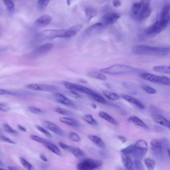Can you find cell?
I'll use <instances>...</instances> for the list:
<instances>
[{
	"mask_svg": "<svg viewBox=\"0 0 170 170\" xmlns=\"http://www.w3.org/2000/svg\"><path fill=\"white\" fill-rule=\"evenodd\" d=\"M134 54L142 55H149L161 56L169 54V47H159L139 45L134 47L132 49Z\"/></svg>",
	"mask_w": 170,
	"mask_h": 170,
	"instance_id": "obj_1",
	"label": "cell"
},
{
	"mask_svg": "<svg viewBox=\"0 0 170 170\" xmlns=\"http://www.w3.org/2000/svg\"><path fill=\"white\" fill-rule=\"evenodd\" d=\"M136 71V68L133 67L120 64L114 65L100 70L101 72L113 75L133 73Z\"/></svg>",
	"mask_w": 170,
	"mask_h": 170,
	"instance_id": "obj_2",
	"label": "cell"
},
{
	"mask_svg": "<svg viewBox=\"0 0 170 170\" xmlns=\"http://www.w3.org/2000/svg\"><path fill=\"white\" fill-rule=\"evenodd\" d=\"M102 164L103 161L100 160L86 158L78 164L77 169L80 170H92L100 167Z\"/></svg>",
	"mask_w": 170,
	"mask_h": 170,
	"instance_id": "obj_3",
	"label": "cell"
},
{
	"mask_svg": "<svg viewBox=\"0 0 170 170\" xmlns=\"http://www.w3.org/2000/svg\"><path fill=\"white\" fill-rule=\"evenodd\" d=\"M39 36L40 39L43 40L51 39L57 38H67V30H46L41 32Z\"/></svg>",
	"mask_w": 170,
	"mask_h": 170,
	"instance_id": "obj_4",
	"label": "cell"
},
{
	"mask_svg": "<svg viewBox=\"0 0 170 170\" xmlns=\"http://www.w3.org/2000/svg\"><path fill=\"white\" fill-rule=\"evenodd\" d=\"M169 22L166 20L160 19L149 27L146 30V33L148 36H154L159 33L166 27Z\"/></svg>",
	"mask_w": 170,
	"mask_h": 170,
	"instance_id": "obj_5",
	"label": "cell"
},
{
	"mask_svg": "<svg viewBox=\"0 0 170 170\" xmlns=\"http://www.w3.org/2000/svg\"><path fill=\"white\" fill-rule=\"evenodd\" d=\"M141 76L143 79L152 82L164 85H170L169 78L166 76H159L149 73H142Z\"/></svg>",
	"mask_w": 170,
	"mask_h": 170,
	"instance_id": "obj_6",
	"label": "cell"
},
{
	"mask_svg": "<svg viewBox=\"0 0 170 170\" xmlns=\"http://www.w3.org/2000/svg\"><path fill=\"white\" fill-rule=\"evenodd\" d=\"M64 85L68 89L84 93L91 96L97 93L87 87L69 82H65L64 83Z\"/></svg>",
	"mask_w": 170,
	"mask_h": 170,
	"instance_id": "obj_7",
	"label": "cell"
},
{
	"mask_svg": "<svg viewBox=\"0 0 170 170\" xmlns=\"http://www.w3.org/2000/svg\"><path fill=\"white\" fill-rule=\"evenodd\" d=\"M26 87L29 89L46 91H53L57 90L58 87L56 86L44 84H31L26 86Z\"/></svg>",
	"mask_w": 170,
	"mask_h": 170,
	"instance_id": "obj_8",
	"label": "cell"
},
{
	"mask_svg": "<svg viewBox=\"0 0 170 170\" xmlns=\"http://www.w3.org/2000/svg\"><path fill=\"white\" fill-rule=\"evenodd\" d=\"M54 45L51 43L45 44L40 46L35 49L32 53V55L34 57H37L47 54L51 50Z\"/></svg>",
	"mask_w": 170,
	"mask_h": 170,
	"instance_id": "obj_9",
	"label": "cell"
},
{
	"mask_svg": "<svg viewBox=\"0 0 170 170\" xmlns=\"http://www.w3.org/2000/svg\"><path fill=\"white\" fill-rule=\"evenodd\" d=\"M120 17V16L115 12H110L101 18L102 23L105 25L113 24Z\"/></svg>",
	"mask_w": 170,
	"mask_h": 170,
	"instance_id": "obj_10",
	"label": "cell"
},
{
	"mask_svg": "<svg viewBox=\"0 0 170 170\" xmlns=\"http://www.w3.org/2000/svg\"><path fill=\"white\" fill-rule=\"evenodd\" d=\"M43 125L45 127L57 135L60 136H64V131L55 124L49 121H45Z\"/></svg>",
	"mask_w": 170,
	"mask_h": 170,
	"instance_id": "obj_11",
	"label": "cell"
},
{
	"mask_svg": "<svg viewBox=\"0 0 170 170\" xmlns=\"http://www.w3.org/2000/svg\"><path fill=\"white\" fill-rule=\"evenodd\" d=\"M52 17L49 15H43L35 21V23L37 26L45 27L49 25L52 20Z\"/></svg>",
	"mask_w": 170,
	"mask_h": 170,
	"instance_id": "obj_12",
	"label": "cell"
},
{
	"mask_svg": "<svg viewBox=\"0 0 170 170\" xmlns=\"http://www.w3.org/2000/svg\"><path fill=\"white\" fill-rule=\"evenodd\" d=\"M55 98L58 102L63 104L65 105L73 106H75V104L72 101L65 97V96L61 94L60 93H57L55 95Z\"/></svg>",
	"mask_w": 170,
	"mask_h": 170,
	"instance_id": "obj_13",
	"label": "cell"
},
{
	"mask_svg": "<svg viewBox=\"0 0 170 170\" xmlns=\"http://www.w3.org/2000/svg\"><path fill=\"white\" fill-rule=\"evenodd\" d=\"M121 160L124 167L127 169L132 170L134 169L133 162L128 155L124 154L122 155Z\"/></svg>",
	"mask_w": 170,
	"mask_h": 170,
	"instance_id": "obj_14",
	"label": "cell"
},
{
	"mask_svg": "<svg viewBox=\"0 0 170 170\" xmlns=\"http://www.w3.org/2000/svg\"><path fill=\"white\" fill-rule=\"evenodd\" d=\"M152 11L149 6L143 7L141 9L137 18L141 21H144L150 16Z\"/></svg>",
	"mask_w": 170,
	"mask_h": 170,
	"instance_id": "obj_15",
	"label": "cell"
},
{
	"mask_svg": "<svg viewBox=\"0 0 170 170\" xmlns=\"http://www.w3.org/2000/svg\"><path fill=\"white\" fill-rule=\"evenodd\" d=\"M151 147L155 153L159 154L161 153L162 146L161 142L158 139H154L151 142Z\"/></svg>",
	"mask_w": 170,
	"mask_h": 170,
	"instance_id": "obj_16",
	"label": "cell"
},
{
	"mask_svg": "<svg viewBox=\"0 0 170 170\" xmlns=\"http://www.w3.org/2000/svg\"><path fill=\"white\" fill-rule=\"evenodd\" d=\"M78 159L83 160L86 158V154L82 149L75 147H71L70 151Z\"/></svg>",
	"mask_w": 170,
	"mask_h": 170,
	"instance_id": "obj_17",
	"label": "cell"
},
{
	"mask_svg": "<svg viewBox=\"0 0 170 170\" xmlns=\"http://www.w3.org/2000/svg\"><path fill=\"white\" fill-rule=\"evenodd\" d=\"M152 118L154 122L170 128L169 121L164 117L159 115H154L152 116Z\"/></svg>",
	"mask_w": 170,
	"mask_h": 170,
	"instance_id": "obj_18",
	"label": "cell"
},
{
	"mask_svg": "<svg viewBox=\"0 0 170 170\" xmlns=\"http://www.w3.org/2000/svg\"><path fill=\"white\" fill-rule=\"evenodd\" d=\"M121 97L128 102L134 104L139 108L144 109L145 108L144 105L140 101L131 96L127 95H121Z\"/></svg>",
	"mask_w": 170,
	"mask_h": 170,
	"instance_id": "obj_19",
	"label": "cell"
},
{
	"mask_svg": "<svg viewBox=\"0 0 170 170\" xmlns=\"http://www.w3.org/2000/svg\"><path fill=\"white\" fill-rule=\"evenodd\" d=\"M59 120L62 123L74 127L78 128L80 126V124L77 121L71 118L60 117L59 118Z\"/></svg>",
	"mask_w": 170,
	"mask_h": 170,
	"instance_id": "obj_20",
	"label": "cell"
},
{
	"mask_svg": "<svg viewBox=\"0 0 170 170\" xmlns=\"http://www.w3.org/2000/svg\"><path fill=\"white\" fill-rule=\"evenodd\" d=\"M128 121L129 122H132L136 125L142 127L146 130H148L149 129L148 126L136 116H131L128 119Z\"/></svg>",
	"mask_w": 170,
	"mask_h": 170,
	"instance_id": "obj_21",
	"label": "cell"
},
{
	"mask_svg": "<svg viewBox=\"0 0 170 170\" xmlns=\"http://www.w3.org/2000/svg\"><path fill=\"white\" fill-rule=\"evenodd\" d=\"M44 145L47 148L51 151L53 153L58 156H62V153L59 148L51 143V142H49L45 143L44 144Z\"/></svg>",
	"mask_w": 170,
	"mask_h": 170,
	"instance_id": "obj_22",
	"label": "cell"
},
{
	"mask_svg": "<svg viewBox=\"0 0 170 170\" xmlns=\"http://www.w3.org/2000/svg\"><path fill=\"white\" fill-rule=\"evenodd\" d=\"M88 137L100 148L104 149L105 148V144L102 139L94 135H89L88 136Z\"/></svg>",
	"mask_w": 170,
	"mask_h": 170,
	"instance_id": "obj_23",
	"label": "cell"
},
{
	"mask_svg": "<svg viewBox=\"0 0 170 170\" xmlns=\"http://www.w3.org/2000/svg\"><path fill=\"white\" fill-rule=\"evenodd\" d=\"M99 115L101 118L105 119V120L108 121V122L114 125H118L117 122L115 119L105 112L100 111L99 113Z\"/></svg>",
	"mask_w": 170,
	"mask_h": 170,
	"instance_id": "obj_24",
	"label": "cell"
},
{
	"mask_svg": "<svg viewBox=\"0 0 170 170\" xmlns=\"http://www.w3.org/2000/svg\"><path fill=\"white\" fill-rule=\"evenodd\" d=\"M85 12L88 21L95 17L97 15V11L92 7H87L85 9Z\"/></svg>",
	"mask_w": 170,
	"mask_h": 170,
	"instance_id": "obj_25",
	"label": "cell"
},
{
	"mask_svg": "<svg viewBox=\"0 0 170 170\" xmlns=\"http://www.w3.org/2000/svg\"><path fill=\"white\" fill-rule=\"evenodd\" d=\"M153 70L154 72L159 73H170V66H155L153 67Z\"/></svg>",
	"mask_w": 170,
	"mask_h": 170,
	"instance_id": "obj_26",
	"label": "cell"
},
{
	"mask_svg": "<svg viewBox=\"0 0 170 170\" xmlns=\"http://www.w3.org/2000/svg\"><path fill=\"white\" fill-rule=\"evenodd\" d=\"M3 1L9 13L11 14H13L15 11V6L12 0H3Z\"/></svg>",
	"mask_w": 170,
	"mask_h": 170,
	"instance_id": "obj_27",
	"label": "cell"
},
{
	"mask_svg": "<svg viewBox=\"0 0 170 170\" xmlns=\"http://www.w3.org/2000/svg\"><path fill=\"white\" fill-rule=\"evenodd\" d=\"M88 75L90 77L103 81H106L107 80V78L105 75L98 72H90L88 73Z\"/></svg>",
	"mask_w": 170,
	"mask_h": 170,
	"instance_id": "obj_28",
	"label": "cell"
},
{
	"mask_svg": "<svg viewBox=\"0 0 170 170\" xmlns=\"http://www.w3.org/2000/svg\"><path fill=\"white\" fill-rule=\"evenodd\" d=\"M144 161L147 168L149 170H153L156 166V162L154 160L151 158H147L144 159Z\"/></svg>",
	"mask_w": 170,
	"mask_h": 170,
	"instance_id": "obj_29",
	"label": "cell"
},
{
	"mask_svg": "<svg viewBox=\"0 0 170 170\" xmlns=\"http://www.w3.org/2000/svg\"><path fill=\"white\" fill-rule=\"evenodd\" d=\"M134 146L137 148L147 151L148 149V145L146 142L143 139H140L136 142Z\"/></svg>",
	"mask_w": 170,
	"mask_h": 170,
	"instance_id": "obj_30",
	"label": "cell"
},
{
	"mask_svg": "<svg viewBox=\"0 0 170 170\" xmlns=\"http://www.w3.org/2000/svg\"><path fill=\"white\" fill-rule=\"evenodd\" d=\"M141 10V7L139 3H135L133 4L132 8V12L134 16L137 17Z\"/></svg>",
	"mask_w": 170,
	"mask_h": 170,
	"instance_id": "obj_31",
	"label": "cell"
},
{
	"mask_svg": "<svg viewBox=\"0 0 170 170\" xmlns=\"http://www.w3.org/2000/svg\"><path fill=\"white\" fill-rule=\"evenodd\" d=\"M83 120L86 122L91 124V125L94 126H97L98 123L92 116L90 115H85L83 117Z\"/></svg>",
	"mask_w": 170,
	"mask_h": 170,
	"instance_id": "obj_32",
	"label": "cell"
},
{
	"mask_svg": "<svg viewBox=\"0 0 170 170\" xmlns=\"http://www.w3.org/2000/svg\"><path fill=\"white\" fill-rule=\"evenodd\" d=\"M103 92L104 95L111 100H116L120 98L119 96L116 93L107 91H104Z\"/></svg>",
	"mask_w": 170,
	"mask_h": 170,
	"instance_id": "obj_33",
	"label": "cell"
},
{
	"mask_svg": "<svg viewBox=\"0 0 170 170\" xmlns=\"http://www.w3.org/2000/svg\"><path fill=\"white\" fill-rule=\"evenodd\" d=\"M55 111L58 113L63 115L69 116H72L73 115V114L71 111L62 108L57 107L55 109Z\"/></svg>",
	"mask_w": 170,
	"mask_h": 170,
	"instance_id": "obj_34",
	"label": "cell"
},
{
	"mask_svg": "<svg viewBox=\"0 0 170 170\" xmlns=\"http://www.w3.org/2000/svg\"><path fill=\"white\" fill-rule=\"evenodd\" d=\"M30 138L33 140L43 144L49 142H50L47 139L40 137H39L34 135H31L30 136Z\"/></svg>",
	"mask_w": 170,
	"mask_h": 170,
	"instance_id": "obj_35",
	"label": "cell"
},
{
	"mask_svg": "<svg viewBox=\"0 0 170 170\" xmlns=\"http://www.w3.org/2000/svg\"><path fill=\"white\" fill-rule=\"evenodd\" d=\"M134 148V144H132L125 148L122 149L121 151L124 154L127 155L132 154L133 153Z\"/></svg>",
	"mask_w": 170,
	"mask_h": 170,
	"instance_id": "obj_36",
	"label": "cell"
},
{
	"mask_svg": "<svg viewBox=\"0 0 170 170\" xmlns=\"http://www.w3.org/2000/svg\"><path fill=\"white\" fill-rule=\"evenodd\" d=\"M19 159L22 166L25 169L28 170L32 169L33 166L32 165L29 163L26 160L22 158H20Z\"/></svg>",
	"mask_w": 170,
	"mask_h": 170,
	"instance_id": "obj_37",
	"label": "cell"
},
{
	"mask_svg": "<svg viewBox=\"0 0 170 170\" xmlns=\"http://www.w3.org/2000/svg\"><path fill=\"white\" fill-rule=\"evenodd\" d=\"M68 137L71 140L75 142H79L81 141V138L80 136L75 132L70 133Z\"/></svg>",
	"mask_w": 170,
	"mask_h": 170,
	"instance_id": "obj_38",
	"label": "cell"
},
{
	"mask_svg": "<svg viewBox=\"0 0 170 170\" xmlns=\"http://www.w3.org/2000/svg\"><path fill=\"white\" fill-rule=\"evenodd\" d=\"M142 87L144 91L149 94L154 95L157 93V91L155 89L148 85H144L142 86Z\"/></svg>",
	"mask_w": 170,
	"mask_h": 170,
	"instance_id": "obj_39",
	"label": "cell"
},
{
	"mask_svg": "<svg viewBox=\"0 0 170 170\" xmlns=\"http://www.w3.org/2000/svg\"><path fill=\"white\" fill-rule=\"evenodd\" d=\"M91 97L94 100L100 103L105 104L107 103V101L105 99L98 94L97 93H96L95 95L91 96Z\"/></svg>",
	"mask_w": 170,
	"mask_h": 170,
	"instance_id": "obj_40",
	"label": "cell"
},
{
	"mask_svg": "<svg viewBox=\"0 0 170 170\" xmlns=\"http://www.w3.org/2000/svg\"><path fill=\"white\" fill-rule=\"evenodd\" d=\"M4 129L5 131L7 133L16 134L17 133V132L12 127L8 124H5L3 126Z\"/></svg>",
	"mask_w": 170,
	"mask_h": 170,
	"instance_id": "obj_41",
	"label": "cell"
},
{
	"mask_svg": "<svg viewBox=\"0 0 170 170\" xmlns=\"http://www.w3.org/2000/svg\"><path fill=\"white\" fill-rule=\"evenodd\" d=\"M36 127L38 130L45 134V135L49 137H52V134H51L49 132L46 130V129L43 128L42 127L37 125L36 126Z\"/></svg>",
	"mask_w": 170,
	"mask_h": 170,
	"instance_id": "obj_42",
	"label": "cell"
},
{
	"mask_svg": "<svg viewBox=\"0 0 170 170\" xmlns=\"http://www.w3.org/2000/svg\"><path fill=\"white\" fill-rule=\"evenodd\" d=\"M134 164L136 170H143L144 169L143 164L139 159H135L134 161Z\"/></svg>",
	"mask_w": 170,
	"mask_h": 170,
	"instance_id": "obj_43",
	"label": "cell"
},
{
	"mask_svg": "<svg viewBox=\"0 0 170 170\" xmlns=\"http://www.w3.org/2000/svg\"><path fill=\"white\" fill-rule=\"evenodd\" d=\"M28 110L30 112L35 115H39L42 112V110L40 109L34 107H28Z\"/></svg>",
	"mask_w": 170,
	"mask_h": 170,
	"instance_id": "obj_44",
	"label": "cell"
},
{
	"mask_svg": "<svg viewBox=\"0 0 170 170\" xmlns=\"http://www.w3.org/2000/svg\"><path fill=\"white\" fill-rule=\"evenodd\" d=\"M50 1V0H38V3L41 7L45 8L48 6Z\"/></svg>",
	"mask_w": 170,
	"mask_h": 170,
	"instance_id": "obj_45",
	"label": "cell"
},
{
	"mask_svg": "<svg viewBox=\"0 0 170 170\" xmlns=\"http://www.w3.org/2000/svg\"><path fill=\"white\" fill-rule=\"evenodd\" d=\"M0 140L4 143H7L15 144H16V142L11 140L8 138L7 137L4 136H0Z\"/></svg>",
	"mask_w": 170,
	"mask_h": 170,
	"instance_id": "obj_46",
	"label": "cell"
},
{
	"mask_svg": "<svg viewBox=\"0 0 170 170\" xmlns=\"http://www.w3.org/2000/svg\"><path fill=\"white\" fill-rule=\"evenodd\" d=\"M17 95V93L11 92V91L0 89V95Z\"/></svg>",
	"mask_w": 170,
	"mask_h": 170,
	"instance_id": "obj_47",
	"label": "cell"
},
{
	"mask_svg": "<svg viewBox=\"0 0 170 170\" xmlns=\"http://www.w3.org/2000/svg\"><path fill=\"white\" fill-rule=\"evenodd\" d=\"M151 0H141L139 2L140 5L141 9L144 7L149 6Z\"/></svg>",
	"mask_w": 170,
	"mask_h": 170,
	"instance_id": "obj_48",
	"label": "cell"
},
{
	"mask_svg": "<svg viewBox=\"0 0 170 170\" xmlns=\"http://www.w3.org/2000/svg\"><path fill=\"white\" fill-rule=\"evenodd\" d=\"M58 145H59L61 148L64 149V150L68 151H70L71 147L62 142H59L58 143Z\"/></svg>",
	"mask_w": 170,
	"mask_h": 170,
	"instance_id": "obj_49",
	"label": "cell"
},
{
	"mask_svg": "<svg viewBox=\"0 0 170 170\" xmlns=\"http://www.w3.org/2000/svg\"><path fill=\"white\" fill-rule=\"evenodd\" d=\"M10 110L9 106L5 104L0 103V111L3 112H7Z\"/></svg>",
	"mask_w": 170,
	"mask_h": 170,
	"instance_id": "obj_50",
	"label": "cell"
},
{
	"mask_svg": "<svg viewBox=\"0 0 170 170\" xmlns=\"http://www.w3.org/2000/svg\"><path fill=\"white\" fill-rule=\"evenodd\" d=\"M113 6L116 7H119L121 5V2L120 0H113Z\"/></svg>",
	"mask_w": 170,
	"mask_h": 170,
	"instance_id": "obj_51",
	"label": "cell"
},
{
	"mask_svg": "<svg viewBox=\"0 0 170 170\" xmlns=\"http://www.w3.org/2000/svg\"><path fill=\"white\" fill-rule=\"evenodd\" d=\"M118 138L119 139H120L122 143H124L126 142V139L125 137L123 136H119L118 137Z\"/></svg>",
	"mask_w": 170,
	"mask_h": 170,
	"instance_id": "obj_52",
	"label": "cell"
},
{
	"mask_svg": "<svg viewBox=\"0 0 170 170\" xmlns=\"http://www.w3.org/2000/svg\"><path fill=\"white\" fill-rule=\"evenodd\" d=\"M17 127L20 130L24 132H26L27 131L26 129L22 126L18 125H17Z\"/></svg>",
	"mask_w": 170,
	"mask_h": 170,
	"instance_id": "obj_53",
	"label": "cell"
},
{
	"mask_svg": "<svg viewBox=\"0 0 170 170\" xmlns=\"http://www.w3.org/2000/svg\"><path fill=\"white\" fill-rule=\"evenodd\" d=\"M40 158L42 160V161L45 162H47L48 160L46 156L44 155L41 154L40 156Z\"/></svg>",
	"mask_w": 170,
	"mask_h": 170,
	"instance_id": "obj_54",
	"label": "cell"
},
{
	"mask_svg": "<svg viewBox=\"0 0 170 170\" xmlns=\"http://www.w3.org/2000/svg\"><path fill=\"white\" fill-rule=\"evenodd\" d=\"M7 167H8V169L10 170H17L19 169L17 167L15 166H8Z\"/></svg>",
	"mask_w": 170,
	"mask_h": 170,
	"instance_id": "obj_55",
	"label": "cell"
},
{
	"mask_svg": "<svg viewBox=\"0 0 170 170\" xmlns=\"http://www.w3.org/2000/svg\"><path fill=\"white\" fill-rule=\"evenodd\" d=\"M91 106L93 109H95L97 108V106L95 104H92L91 105Z\"/></svg>",
	"mask_w": 170,
	"mask_h": 170,
	"instance_id": "obj_56",
	"label": "cell"
},
{
	"mask_svg": "<svg viewBox=\"0 0 170 170\" xmlns=\"http://www.w3.org/2000/svg\"><path fill=\"white\" fill-rule=\"evenodd\" d=\"M4 166V162H2L1 160H0V166Z\"/></svg>",
	"mask_w": 170,
	"mask_h": 170,
	"instance_id": "obj_57",
	"label": "cell"
},
{
	"mask_svg": "<svg viewBox=\"0 0 170 170\" xmlns=\"http://www.w3.org/2000/svg\"><path fill=\"white\" fill-rule=\"evenodd\" d=\"M167 154H168L169 157H170V149L169 148L167 149Z\"/></svg>",
	"mask_w": 170,
	"mask_h": 170,
	"instance_id": "obj_58",
	"label": "cell"
},
{
	"mask_svg": "<svg viewBox=\"0 0 170 170\" xmlns=\"http://www.w3.org/2000/svg\"><path fill=\"white\" fill-rule=\"evenodd\" d=\"M67 4L68 6H70L71 3L70 0H67Z\"/></svg>",
	"mask_w": 170,
	"mask_h": 170,
	"instance_id": "obj_59",
	"label": "cell"
},
{
	"mask_svg": "<svg viewBox=\"0 0 170 170\" xmlns=\"http://www.w3.org/2000/svg\"><path fill=\"white\" fill-rule=\"evenodd\" d=\"M0 153H1V151H0Z\"/></svg>",
	"mask_w": 170,
	"mask_h": 170,
	"instance_id": "obj_60",
	"label": "cell"
}]
</instances>
